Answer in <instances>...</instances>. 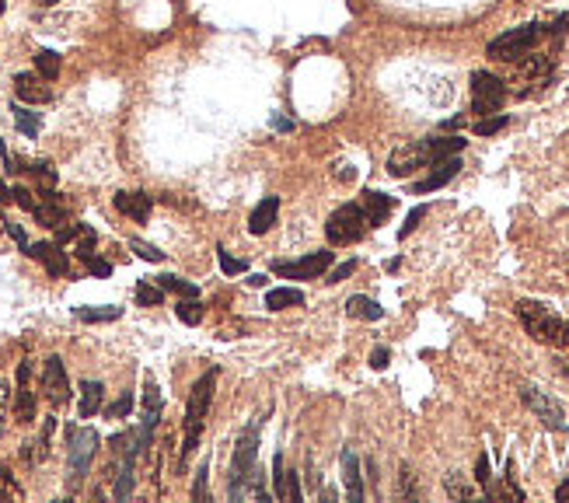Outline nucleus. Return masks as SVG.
Instances as JSON below:
<instances>
[{
  "label": "nucleus",
  "instance_id": "f257e3e1",
  "mask_svg": "<svg viewBox=\"0 0 569 503\" xmlns=\"http://www.w3.org/2000/svg\"><path fill=\"white\" fill-rule=\"evenodd\" d=\"M517 318L528 329V336L535 343L556 346V350H569V322L563 315H556L552 308H545L542 301H517Z\"/></svg>",
  "mask_w": 569,
  "mask_h": 503
},
{
  "label": "nucleus",
  "instance_id": "f03ea898",
  "mask_svg": "<svg viewBox=\"0 0 569 503\" xmlns=\"http://www.w3.org/2000/svg\"><path fill=\"white\" fill-rule=\"evenodd\" d=\"M213 385H217V367L213 371H203L196 378L189 392V402H186V434H182V469L199 448V437H203V427H206V413H210V399H213Z\"/></svg>",
  "mask_w": 569,
  "mask_h": 503
},
{
  "label": "nucleus",
  "instance_id": "7ed1b4c3",
  "mask_svg": "<svg viewBox=\"0 0 569 503\" xmlns=\"http://www.w3.org/2000/svg\"><path fill=\"white\" fill-rule=\"evenodd\" d=\"M262 420L266 416H255L245 430H241L238 444H234V462H231V500L245 497V479L255 469V458H259V434H262Z\"/></svg>",
  "mask_w": 569,
  "mask_h": 503
},
{
  "label": "nucleus",
  "instance_id": "20e7f679",
  "mask_svg": "<svg viewBox=\"0 0 569 503\" xmlns=\"http://www.w3.org/2000/svg\"><path fill=\"white\" fill-rule=\"evenodd\" d=\"M542 35H545L542 25H517V28H507V32L496 35V39L489 42L486 53L493 56V60L514 63V60H521V56H528L531 49H535L538 42H542Z\"/></svg>",
  "mask_w": 569,
  "mask_h": 503
},
{
  "label": "nucleus",
  "instance_id": "39448f33",
  "mask_svg": "<svg viewBox=\"0 0 569 503\" xmlns=\"http://www.w3.org/2000/svg\"><path fill=\"white\" fill-rule=\"evenodd\" d=\"M367 214L360 203H343V207H336L329 214V221H325V238H329L332 245H353L360 242V238L367 235Z\"/></svg>",
  "mask_w": 569,
  "mask_h": 503
},
{
  "label": "nucleus",
  "instance_id": "423d86ee",
  "mask_svg": "<svg viewBox=\"0 0 569 503\" xmlns=\"http://www.w3.org/2000/svg\"><path fill=\"white\" fill-rule=\"evenodd\" d=\"M70 451H67V462H70V483L81 486L84 476L91 472V462H95L98 455V444H102V437L95 434L91 427L84 430H70Z\"/></svg>",
  "mask_w": 569,
  "mask_h": 503
},
{
  "label": "nucleus",
  "instance_id": "0eeeda50",
  "mask_svg": "<svg viewBox=\"0 0 569 503\" xmlns=\"http://www.w3.org/2000/svg\"><path fill=\"white\" fill-rule=\"evenodd\" d=\"M507 102V84L489 70H475L472 74V112L475 116H493Z\"/></svg>",
  "mask_w": 569,
  "mask_h": 503
},
{
  "label": "nucleus",
  "instance_id": "6e6552de",
  "mask_svg": "<svg viewBox=\"0 0 569 503\" xmlns=\"http://www.w3.org/2000/svg\"><path fill=\"white\" fill-rule=\"evenodd\" d=\"M521 402L545 423L549 430H566V409L559 406V399H552L549 392H542L538 385H521Z\"/></svg>",
  "mask_w": 569,
  "mask_h": 503
},
{
  "label": "nucleus",
  "instance_id": "1a4fd4ad",
  "mask_svg": "<svg viewBox=\"0 0 569 503\" xmlns=\"http://www.w3.org/2000/svg\"><path fill=\"white\" fill-rule=\"evenodd\" d=\"M426 165H433L430 144H426V140H412V144H402L391 151L388 175L391 179H409L412 172H419V168H426Z\"/></svg>",
  "mask_w": 569,
  "mask_h": 503
},
{
  "label": "nucleus",
  "instance_id": "9d476101",
  "mask_svg": "<svg viewBox=\"0 0 569 503\" xmlns=\"http://www.w3.org/2000/svg\"><path fill=\"white\" fill-rule=\"evenodd\" d=\"M332 259H336V255L322 249V252L304 255V259H297V262H276L273 273L283 276V280H318V276L332 266Z\"/></svg>",
  "mask_w": 569,
  "mask_h": 503
},
{
  "label": "nucleus",
  "instance_id": "9b49d317",
  "mask_svg": "<svg viewBox=\"0 0 569 503\" xmlns=\"http://www.w3.org/2000/svg\"><path fill=\"white\" fill-rule=\"evenodd\" d=\"M42 392L53 406H67L70 402V378L60 357H49L46 367H42Z\"/></svg>",
  "mask_w": 569,
  "mask_h": 503
},
{
  "label": "nucleus",
  "instance_id": "f8f14e48",
  "mask_svg": "<svg viewBox=\"0 0 569 503\" xmlns=\"http://www.w3.org/2000/svg\"><path fill=\"white\" fill-rule=\"evenodd\" d=\"M158 420H161V388L154 385L151 378H147V385H144V420H140V451H147L151 448V441H154V427H158Z\"/></svg>",
  "mask_w": 569,
  "mask_h": 503
},
{
  "label": "nucleus",
  "instance_id": "ddd939ff",
  "mask_svg": "<svg viewBox=\"0 0 569 503\" xmlns=\"http://www.w3.org/2000/svg\"><path fill=\"white\" fill-rule=\"evenodd\" d=\"M28 255H32L35 262H42L49 276H67L70 273V259H67V252H63V245L35 242V245H28Z\"/></svg>",
  "mask_w": 569,
  "mask_h": 503
},
{
  "label": "nucleus",
  "instance_id": "4468645a",
  "mask_svg": "<svg viewBox=\"0 0 569 503\" xmlns=\"http://www.w3.org/2000/svg\"><path fill=\"white\" fill-rule=\"evenodd\" d=\"M116 210L123 217H130V221L147 224L151 221V210H154V196L140 193V189H133V193H116Z\"/></svg>",
  "mask_w": 569,
  "mask_h": 503
},
{
  "label": "nucleus",
  "instance_id": "2eb2a0df",
  "mask_svg": "<svg viewBox=\"0 0 569 503\" xmlns=\"http://www.w3.org/2000/svg\"><path fill=\"white\" fill-rule=\"evenodd\" d=\"M14 95L28 105H46L53 98V91L46 88V77L39 74H18L14 77Z\"/></svg>",
  "mask_w": 569,
  "mask_h": 503
},
{
  "label": "nucleus",
  "instance_id": "dca6fc26",
  "mask_svg": "<svg viewBox=\"0 0 569 503\" xmlns=\"http://www.w3.org/2000/svg\"><path fill=\"white\" fill-rule=\"evenodd\" d=\"M32 217L42 224V228H60V224H67V207H63L60 200H56L53 189H42V203H35Z\"/></svg>",
  "mask_w": 569,
  "mask_h": 503
},
{
  "label": "nucleus",
  "instance_id": "f3484780",
  "mask_svg": "<svg viewBox=\"0 0 569 503\" xmlns=\"http://www.w3.org/2000/svg\"><path fill=\"white\" fill-rule=\"evenodd\" d=\"M276 217H280V196H266V200L255 203V210L248 214V231H252L255 238L266 235L276 224Z\"/></svg>",
  "mask_w": 569,
  "mask_h": 503
},
{
  "label": "nucleus",
  "instance_id": "a211bd4d",
  "mask_svg": "<svg viewBox=\"0 0 569 503\" xmlns=\"http://www.w3.org/2000/svg\"><path fill=\"white\" fill-rule=\"evenodd\" d=\"M137 458H140V441L130 437V448L123 455V465H119V476H116V500H130L133 493V472H137Z\"/></svg>",
  "mask_w": 569,
  "mask_h": 503
},
{
  "label": "nucleus",
  "instance_id": "6ab92c4d",
  "mask_svg": "<svg viewBox=\"0 0 569 503\" xmlns=\"http://www.w3.org/2000/svg\"><path fill=\"white\" fill-rule=\"evenodd\" d=\"M458 168H461L458 154H454V158L433 161V175H430V179H423V182H416V193H433V189L447 186V182H451L454 175H458Z\"/></svg>",
  "mask_w": 569,
  "mask_h": 503
},
{
  "label": "nucleus",
  "instance_id": "aec40b11",
  "mask_svg": "<svg viewBox=\"0 0 569 503\" xmlns=\"http://www.w3.org/2000/svg\"><path fill=\"white\" fill-rule=\"evenodd\" d=\"M343 483H346V497L353 503L364 500V476H360V458L350 448L343 451Z\"/></svg>",
  "mask_w": 569,
  "mask_h": 503
},
{
  "label": "nucleus",
  "instance_id": "412c9836",
  "mask_svg": "<svg viewBox=\"0 0 569 503\" xmlns=\"http://www.w3.org/2000/svg\"><path fill=\"white\" fill-rule=\"evenodd\" d=\"M360 207H364V214H367V224L374 228V224H384V217L395 210V196H384L378 189H367Z\"/></svg>",
  "mask_w": 569,
  "mask_h": 503
},
{
  "label": "nucleus",
  "instance_id": "4be33fe9",
  "mask_svg": "<svg viewBox=\"0 0 569 503\" xmlns=\"http://www.w3.org/2000/svg\"><path fill=\"white\" fill-rule=\"evenodd\" d=\"M102 402H105V385L102 381H81V406H77V413H81V420H91L95 413H102Z\"/></svg>",
  "mask_w": 569,
  "mask_h": 503
},
{
  "label": "nucleus",
  "instance_id": "5701e85b",
  "mask_svg": "<svg viewBox=\"0 0 569 503\" xmlns=\"http://www.w3.org/2000/svg\"><path fill=\"white\" fill-rule=\"evenodd\" d=\"M346 315L350 318H360V322H381L384 318V308L374 297H364V294H353L346 301Z\"/></svg>",
  "mask_w": 569,
  "mask_h": 503
},
{
  "label": "nucleus",
  "instance_id": "b1692460",
  "mask_svg": "<svg viewBox=\"0 0 569 503\" xmlns=\"http://www.w3.org/2000/svg\"><path fill=\"white\" fill-rule=\"evenodd\" d=\"M304 294L297 287H273L266 294V308L269 311H287V308H301Z\"/></svg>",
  "mask_w": 569,
  "mask_h": 503
},
{
  "label": "nucleus",
  "instance_id": "393cba45",
  "mask_svg": "<svg viewBox=\"0 0 569 503\" xmlns=\"http://www.w3.org/2000/svg\"><path fill=\"white\" fill-rule=\"evenodd\" d=\"M430 158L440 161V158H454V154L465 151V137H430Z\"/></svg>",
  "mask_w": 569,
  "mask_h": 503
},
{
  "label": "nucleus",
  "instance_id": "a878e982",
  "mask_svg": "<svg viewBox=\"0 0 569 503\" xmlns=\"http://www.w3.org/2000/svg\"><path fill=\"white\" fill-rule=\"evenodd\" d=\"M521 60H524V56H521ZM549 70H552L549 56H528V60L517 67V74H521L524 81H545V77H549Z\"/></svg>",
  "mask_w": 569,
  "mask_h": 503
},
{
  "label": "nucleus",
  "instance_id": "bb28decb",
  "mask_svg": "<svg viewBox=\"0 0 569 503\" xmlns=\"http://www.w3.org/2000/svg\"><path fill=\"white\" fill-rule=\"evenodd\" d=\"M14 126H18L25 137H39V130H42V119H39V112H32V109H25V105H14Z\"/></svg>",
  "mask_w": 569,
  "mask_h": 503
},
{
  "label": "nucleus",
  "instance_id": "cd10ccee",
  "mask_svg": "<svg viewBox=\"0 0 569 503\" xmlns=\"http://www.w3.org/2000/svg\"><path fill=\"white\" fill-rule=\"evenodd\" d=\"M74 315L81 318V322H116V318H123V308H116V304H105V308H74Z\"/></svg>",
  "mask_w": 569,
  "mask_h": 503
},
{
  "label": "nucleus",
  "instance_id": "c85d7f7f",
  "mask_svg": "<svg viewBox=\"0 0 569 503\" xmlns=\"http://www.w3.org/2000/svg\"><path fill=\"white\" fill-rule=\"evenodd\" d=\"M95 245H98V235L88 228V224H77V235H74V255L77 259L88 262L95 255Z\"/></svg>",
  "mask_w": 569,
  "mask_h": 503
},
{
  "label": "nucleus",
  "instance_id": "c756f323",
  "mask_svg": "<svg viewBox=\"0 0 569 503\" xmlns=\"http://www.w3.org/2000/svg\"><path fill=\"white\" fill-rule=\"evenodd\" d=\"M14 416H18V423L35 420V395L28 392V385H18V395H14Z\"/></svg>",
  "mask_w": 569,
  "mask_h": 503
},
{
  "label": "nucleus",
  "instance_id": "7c9ffc66",
  "mask_svg": "<svg viewBox=\"0 0 569 503\" xmlns=\"http://www.w3.org/2000/svg\"><path fill=\"white\" fill-rule=\"evenodd\" d=\"M35 70H39V77H46V81H56V77H60V56H56L53 49H39V53H35Z\"/></svg>",
  "mask_w": 569,
  "mask_h": 503
},
{
  "label": "nucleus",
  "instance_id": "2f4dec72",
  "mask_svg": "<svg viewBox=\"0 0 569 503\" xmlns=\"http://www.w3.org/2000/svg\"><path fill=\"white\" fill-rule=\"evenodd\" d=\"M175 315H179V322H186V325H199L203 322V304H199L196 297H182V301L175 304Z\"/></svg>",
  "mask_w": 569,
  "mask_h": 503
},
{
  "label": "nucleus",
  "instance_id": "473e14b6",
  "mask_svg": "<svg viewBox=\"0 0 569 503\" xmlns=\"http://www.w3.org/2000/svg\"><path fill=\"white\" fill-rule=\"evenodd\" d=\"M161 301H165V290H161L158 283H147V280L137 283V304L140 308H158Z\"/></svg>",
  "mask_w": 569,
  "mask_h": 503
},
{
  "label": "nucleus",
  "instance_id": "72a5a7b5",
  "mask_svg": "<svg viewBox=\"0 0 569 503\" xmlns=\"http://www.w3.org/2000/svg\"><path fill=\"white\" fill-rule=\"evenodd\" d=\"M158 287H161V290H175V294H182V297H199V287H196V283L182 280V276H172V273L158 276Z\"/></svg>",
  "mask_w": 569,
  "mask_h": 503
},
{
  "label": "nucleus",
  "instance_id": "f704fd0d",
  "mask_svg": "<svg viewBox=\"0 0 569 503\" xmlns=\"http://www.w3.org/2000/svg\"><path fill=\"white\" fill-rule=\"evenodd\" d=\"M507 123L510 119L503 116V112H496V116H482L479 123H475V133H479V137H493V133H500Z\"/></svg>",
  "mask_w": 569,
  "mask_h": 503
},
{
  "label": "nucleus",
  "instance_id": "c9c22d12",
  "mask_svg": "<svg viewBox=\"0 0 569 503\" xmlns=\"http://www.w3.org/2000/svg\"><path fill=\"white\" fill-rule=\"evenodd\" d=\"M444 486H447V493H451L454 500H468V497H475V490L465 483V479L458 476V472H451V476L444 479Z\"/></svg>",
  "mask_w": 569,
  "mask_h": 503
},
{
  "label": "nucleus",
  "instance_id": "e433bc0d",
  "mask_svg": "<svg viewBox=\"0 0 569 503\" xmlns=\"http://www.w3.org/2000/svg\"><path fill=\"white\" fill-rule=\"evenodd\" d=\"M273 497L287 500V469H283V458H273Z\"/></svg>",
  "mask_w": 569,
  "mask_h": 503
},
{
  "label": "nucleus",
  "instance_id": "4c0bfd02",
  "mask_svg": "<svg viewBox=\"0 0 569 503\" xmlns=\"http://www.w3.org/2000/svg\"><path fill=\"white\" fill-rule=\"evenodd\" d=\"M130 409H133V395L123 392L109 409H105V416H109V420H126V416H130Z\"/></svg>",
  "mask_w": 569,
  "mask_h": 503
},
{
  "label": "nucleus",
  "instance_id": "58836bf2",
  "mask_svg": "<svg viewBox=\"0 0 569 503\" xmlns=\"http://www.w3.org/2000/svg\"><path fill=\"white\" fill-rule=\"evenodd\" d=\"M130 249L147 262H165V252H161L158 245H147V242H140V238H130Z\"/></svg>",
  "mask_w": 569,
  "mask_h": 503
},
{
  "label": "nucleus",
  "instance_id": "ea45409f",
  "mask_svg": "<svg viewBox=\"0 0 569 503\" xmlns=\"http://www.w3.org/2000/svg\"><path fill=\"white\" fill-rule=\"evenodd\" d=\"M398 493H402V497H409V500L419 497L416 479H412V469H409V465H402V469H398Z\"/></svg>",
  "mask_w": 569,
  "mask_h": 503
},
{
  "label": "nucleus",
  "instance_id": "a19ab883",
  "mask_svg": "<svg viewBox=\"0 0 569 503\" xmlns=\"http://www.w3.org/2000/svg\"><path fill=\"white\" fill-rule=\"evenodd\" d=\"M217 255H220V269H224L227 276H238V273H245V269H248L245 259H234V255L227 252V249H220Z\"/></svg>",
  "mask_w": 569,
  "mask_h": 503
},
{
  "label": "nucleus",
  "instance_id": "79ce46f5",
  "mask_svg": "<svg viewBox=\"0 0 569 503\" xmlns=\"http://www.w3.org/2000/svg\"><path fill=\"white\" fill-rule=\"evenodd\" d=\"M25 172L39 175V179H42V186H49V189L56 186V172H53V165H49V161H32V165H28Z\"/></svg>",
  "mask_w": 569,
  "mask_h": 503
},
{
  "label": "nucleus",
  "instance_id": "37998d69",
  "mask_svg": "<svg viewBox=\"0 0 569 503\" xmlns=\"http://www.w3.org/2000/svg\"><path fill=\"white\" fill-rule=\"evenodd\" d=\"M426 217V207H412L409 210V217H405V224H402V231H398V238H409L412 231L419 228V221Z\"/></svg>",
  "mask_w": 569,
  "mask_h": 503
},
{
  "label": "nucleus",
  "instance_id": "c03bdc74",
  "mask_svg": "<svg viewBox=\"0 0 569 503\" xmlns=\"http://www.w3.org/2000/svg\"><path fill=\"white\" fill-rule=\"evenodd\" d=\"M206 479H210V465H199L196 472V486H192V500L203 503L206 500Z\"/></svg>",
  "mask_w": 569,
  "mask_h": 503
},
{
  "label": "nucleus",
  "instance_id": "a18cd8bd",
  "mask_svg": "<svg viewBox=\"0 0 569 503\" xmlns=\"http://www.w3.org/2000/svg\"><path fill=\"white\" fill-rule=\"evenodd\" d=\"M475 483L486 490V486H493V476H489V455H479V462H475Z\"/></svg>",
  "mask_w": 569,
  "mask_h": 503
},
{
  "label": "nucleus",
  "instance_id": "49530a36",
  "mask_svg": "<svg viewBox=\"0 0 569 503\" xmlns=\"http://www.w3.org/2000/svg\"><path fill=\"white\" fill-rule=\"evenodd\" d=\"M11 203H18V207H21V210H28V214H32V210H35L32 193H28V189H21V186H14V189H11Z\"/></svg>",
  "mask_w": 569,
  "mask_h": 503
},
{
  "label": "nucleus",
  "instance_id": "de8ad7c7",
  "mask_svg": "<svg viewBox=\"0 0 569 503\" xmlns=\"http://www.w3.org/2000/svg\"><path fill=\"white\" fill-rule=\"evenodd\" d=\"M353 273H357V259H350V262H343V266L332 269V273H329V283H343L346 276H353Z\"/></svg>",
  "mask_w": 569,
  "mask_h": 503
},
{
  "label": "nucleus",
  "instance_id": "09e8293b",
  "mask_svg": "<svg viewBox=\"0 0 569 503\" xmlns=\"http://www.w3.org/2000/svg\"><path fill=\"white\" fill-rule=\"evenodd\" d=\"M4 231L14 238V242H18V249L28 255V235H25V228H18V224H11V221H7V224H4Z\"/></svg>",
  "mask_w": 569,
  "mask_h": 503
},
{
  "label": "nucleus",
  "instance_id": "8fccbe9b",
  "mask_svg": "<svg viewBox=\"0 0 569 503\" xmlns=\"http://www.w3.org/2000/svg\"><path fill=\"white\" fill-rule=\"evenodd\" d=\"M88 273L91 276H102V280H105V276H112V262L95 259V255H91V259H88Z\"/></svg>",
  "mask_w": 569,
  "mask_h": 503
},
{
  "label": "nucleus",
  "instance_id": "3c124183",
  "mask_svg": "<svg viewBox=\"0 0 569 503\" xmlns=\"http://www.w3.org/2000/svg\"><path fill=\"white\" fill-rule=\"evenodd\" d=\"M0 490L11 493V497H21V490H18V486H14L11 469H7V465H0Z\"/></svg>",
  "mask_w": 569,
  "mask_h": 503
},
{
  "label": "nucleus",
  "instance_id": "603ef678",
  "mask_svg": "<svg viewBox=\"0 0 569 503\" xmlns=\"http://www.w3.org/2000/svg\"><path fill=\"white\" fill-rule=\"evenodd\" d=\"M388 360H391V350H384V346H378V350L371 353V367H374V371H384V367H388Z\"/></svg>",
  "mask_w": 569,
  "mask_h": 503
},
{
  "label": "nucleus",
  "instance_id": "864d4df0",
  "mask_svg": "<svg viewBox=\"0 0 569 503\" xmlns=\"http://www.w3.org/2000/svg\"><path fill=\"white\" fill-rule=\"evenodd\" d=\"M7 399H11V395H7V385L0 381V434H4V423H7Z\"/></svg>",
  "mask_w": 569,
  "mask_h": 503
},
{
  "label": "nucleus",
  "instance_id": "5fc2aeb1",
  "mask_svg": "<svg viewBox=\"0 0 569 503\" xmlns=\"http://www.w3.org/2000/svg\"><path fill=\"white\" fill-rule=\"evenodd\" d=\"M28 378H32V364L25 360V364L18 367V385H28Z\"/></svg>",
  "mask_w": 569,
  "mask_h": 503
},
{
  "label": "nucleus",
  "instance_id": "6e6d98bb",
  "mask_svg": "<svg viewBox=\"0 0 569 503\" xmlns=\"http://www.w3.org/2000/svg\"><path fill=\"white\" fill-rule=\"evenodd\" d=\"M4 203H11V189H7L4 182H0V207H4Z\"/></svg>",
  "mask_w": 569,
  "mask_h": 503
},
{
  "label": "nucleus",
  "instance_id": "4d7b16f0",
  "mask_svg": "<svg viewBox=\"0 0 569 503\" xmlns=\"http://www.w3.org/2000/svg\"><path fill=\"white\" fill-rule=\"evenodd\" d=\"M248 283H252V287H266L269 276H248Z\"/></svg>",
  "mask_w": 569,
  "mask_h": 503
},
{
  "label": "nucleus",
  "instance_id": "13d9d810",
  "mask_svg": "<svg viewBox=\"0 0 569 503\" xmlns=\"http://www.w3.org/2000/svg\"><path fill=\"white\" fill-rule=\"evenodd\" d=\"M556 500H569V483L559 486V490H556Z\"/></svg>",
  "mask_w": 569,
  "mask_h": 503
},
{
  "label": "nucleus",
  "instance_id": "bf43d9fd",
  "mask_svg": "<svg viewBox=\"0 0 569 503\" xmlns=\"http://www.w3.org/2000/svg\"><path fill=\"white\" fill-rule=\"evenodd\" d=\"M4 7H7V0H0V14H4Z\"/></svg>",
  "mask_w": 569,
  "mask_h": 503
},
{
  "label": "nucleus",
  "instance_id": "052dcab7",
  "mask_svg": "<svg viewBox=\"0 0 569 503\" xmlns=\"http://www.w3.org/2000/svg\"><path fill=\"white\" fill-rule=\"evenodd\" d=\"M563 371H566V378H569V360H566V364H563Z\"/></svg>",
  "mask_w": 569,
  "mask_h": 503
},
{
  "label": "nucleus",
  "instance_id": "680f3d73",
  "mask_svg": "<svg viewBox=\"0 0 569 503\" xmlns=\"http://www.w3.org/2000/svg\"><path fill=\"white\" fill-rule=\"evenodd\" d=\"M4 224H7V221H4V217H0V231H4Z\"/></svg>",
  "mask_w": 569,
  "mask_h": 503
},
{
  "label": "nucleus",
  "instance_id": "e2e57ef3",
  "mask_svg": "<svg viewBox=\"0 0 569 503\" xmlns=\"http://www.w3.org/2000/svg\"><path fill=\"white\" fill-rule=\"evenodd\" d=\"M39 4H53V0H39Z\"/></svg>",
  "mask_w": 569,
  "mask_h": 503
}]
</instances>
